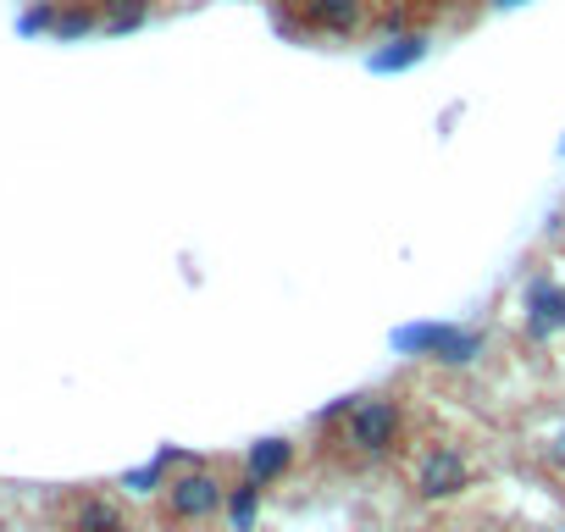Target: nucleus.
Listing matches in <instances>:
<instances>
[{
  "mask_svg": "<svg viewBox=\"0 0 565 532\" xmlns=\"http://www.w3.org/2000/svg\"><path fill=\"white\" fill-rule=\"evenodd\" d=\"M399 438H405V411H399V400L366 394V400H355V411L344 416V444H350L355 455H366V460L394 455Z\"/></svg>",
  "mask_w": 565,
  "mask_h": 532,
  "instance_id": "obj_2",
  "label": "nucleus"
},
{
  "mask_svg": "<svg viewBox=\"0 0 565 532\" xmlns=\"http://www.w3.org/2000/svg\"><path fill=\"white\" fill-rule=\"evenodd\" d=\"M73 532H128V515L111 504V499H84L78 510H73Z\"/></svg>",
  "mask_w": 565,
  "mask_h": 532,
  "instance_id": "obj_9",
  "label": "nucleus"
},
{
  "mask_svg": "<svg viewBox=\"0 0 565 532\" xmlns=\"http://www.w3.org/2000/svg\"><path fill=\"white\" fill-rule=\"evenodd\" d=\"M100 29V18H95V7H67L62 18H56V40H78V34H95Z\"/></svg>",
  "mask_w": 565,
  "mask_h": 532,
  "instance_id": "obj_12",
  "label": "nucleus"
},
{
  "mask_svg": "<svg viewBox=\"0 0 565 532\" xmlns=\"http://www.w3.org/2000/svg\"><path fill=\"white\" fill-rule=\"evenodd\" d=\"M222 510H227V482L216 471L194 466V471L167 482V515L172 521H216Z\"/></svg>",
  "mask_w": 565,
  "mask_h": 532,
  "instance_id": "obj_3",
  "label": "nucleus"
},
{
  "mask_svg": "<svg viewBox=\"0 0 565 532\" xmlns=\"http://www.w3.org/2000/svg\"><path fill=\"white\" fill-rule=\"evenodd\" d=\"M161 466H167V455H156V460L139 466V471H122V488H134V493H156V488H161Z\"/></svg>",
  "mask_w": 565,
  "mask_h": 532,
  "instance_id": "obj_13",
  "label": "nucleus"
},
{
  "mask_svg": "<svg viewBox=\"0 0 565 532\" xmlns=\"http://www.w3.org/2000/svg\"><path fill=\"white\" fill-rule=\"evenodd\" d=\"M521 317H526V339L532 344H548L565 333V284H554L548 273L526 278L521 284Z\"/></svg>",
  "mask_w": 565,
  "mask_h": 532,
  "instance_id": "obj_5",
  "label": "nucleus"
},
{
  "mask_svg": "<svg viewBox=\"0 0 565 532\" xmlns=\"http://www.w3.org/2000/svg\"><path fill=\"white\" fill-rule=\"evenodd\" d=\"M422 56H427V34H405V40H394L388 51L372 56V73H405V67H416Z\"/></svg>",
  "mask_w": 565,
  "mask_h": 532,
  "instance_id": "obj_10",
  "label": "nucleus"
},
{
  "mask_svg": "<svg viewBox=\"0 0 565 532\" xmlns=\"http://www.w3.org/2000/svg\"><path fill=\"white\" fill-rule=\"evenodd\" d=\"M394 350L405 355H422L444 372H466L488 355V333L482 328H466V322H416V328H399L394 333Z\"/></svg>",
  "mask_w": 565,
  "mask_h": 532,
  "instance_id": "obj_1",
  "label": "nucleus"
},
{
  "mask_svg": "<svg viewBox=\"0 0 565 532\" xmlns=\"http://www.w3.org/2000/svg\"><path fill=\"white\" fill-rule=\"evenodd\" d=\"M295 466V444L289 438H255L249 455H244V477H255L260 488H271L277 477H289Z\"/></svg>",
  "mask_w": 565,
  "mask_h": 532,
  "instance_id": "obj_7",
  "label": "nucleus"
},
{
  "mask_svg": "<svg viewBox=\"0 0 565 532\" xmlns=\"http://www.w3.org/2000/svg\"><path fill=\"white\" fill-rule=\"evenodd\" d=\"M433 7H449V0H433Z\"/></svg>",
  "mask_w": 565,
  "mask_h": 532,
  "instance_id": "obj_16",
  "label": "nucleus"
},
{
  "mask_svg": "<svg viewBox=\"0 0 565 532\" xmlns=\"http://www.w3.org/2000/svg\"><path fill=\"white\" fill-rule=\"evenodd\" d=\"M543 455H548V466H554V471L565 477V427H559V433H554V438L543 444Z\"/></svg>",
  "mask_w": 565,
  "mask_h": 532,
  "instance_id": "obj_14",
  "label": "nucleus"
},
{
  "mask_svg": "<svg viewBox=\"0 0 565 532\" xmlns=\"http://www.w3.org/2000/svg\"><path fill=\"white\" fill-rule=\"evenodd\" d=\"M466 488H471V460H466L455 444H433V449L416 460V493H422L427 504L460 499Z\"/></svg>",
  "mask_w": 565,
  "mask_h": 532,
  "instance_id": "obj_4",
  "label": "nucleus"
},
{
  "mask_svg": "<svg viewBox=\"0 0 565 532\" xmlns=\"http://www.w3.org/2000/svg\"><path fill=\"white\" fill-rule=\"evenodd\" d=\"M95 7L106 12V18H100L106 34H134V29L150 18V0H95Z\"/></svg>",
  "mask_w": 565,
  "mask_h": 532,
  "instance_id": "obj_11",
  "label": "nucleus"
},
{
  "mask_svg": "<svg viewBox=\"0 0 565 532\" xmlns=\"http://www.w3.org/2000/svg\"><path fill=\"white\" fill-rule=\"evenodd\" d=\"M493 7H521V0H493Z\"/></svg>",
  "mask_w": 565,
  "mask_h": 532,
  "instance_id": "obj_15",
  "label": "nucleus"
},
{
  "mask_svg": "<svg viewBox=\"0 0 565 532\" xmlns=\"http://www.w3.org/2000/svg\"><path fill=\"white\" fill-rule=\"evenodd\" d=\"M372 18V0H300V23L311 34H333V40H350L361 34Z\"/></svg>",
  "mask_w": 565,
  "mask_h": 532,
  "instance_id": "obj_6",
  "label": "nucleus"
},
{
  "mask_svg": "<svg viewBox=\"0 0 565 532\" xmlns=\"http://www.w3.org/2000/svg\"><path fill=\"white\" fill-rule=\"evenodd\" d=\"M260 493H266V488H260L255 477H238V482L227 488V510H222V515H227V526H233V532H249V526H255Z\"/></svg>",
  "mask_w": 565,
  "mask_h": 532,
  "instance_id": "obj_8",
  "label": "nucleus"
}]
</instances>
